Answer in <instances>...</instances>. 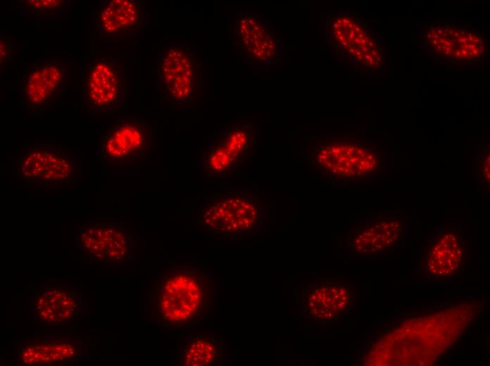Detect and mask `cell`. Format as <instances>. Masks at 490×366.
I'll return each instance as SVG.
<instances>
[{"mask_svg":"<svg viewBox=\"0 0 490 366\" xmlns=\"http://www.w3.org/2000/svg\"><path fill=\"white\" fill-rule=\"evenodd\" d=\"M216 295V282L209 272L194 263L174 264L153 285L151 313L173 332L192 329L213 313Z\"/></svg>","mask_w":490,"mask_h":366,"instance_id":"cell-1","label":"cell"},{"mask_svg":"<svg viewBox=\"0 0 490 366\" xmlns=\"http://www.w3.org/2000/svg\"><path fill=\"white\" fill-rule=\"evenodd\" d=\"M206 75L197 49L186 42L165 44L154 65L155 89L164 105L190 111L204 96Z\"/></svg>","mask_w":490,"mask_h":366,"instance_id":"cell-2","label":"cell"},{"mask_svg":"<svg viewBox=\"0 0 490 366\" xmlns=\"http://www.w3.org/2000/svg\"><path fill=\"white\" fill-rule=\"evenodd\" d=\"M325 44L354 70L377 71L385 61L380 35L354 10L327 14L323 21Z\"/></svg>","mask_w":490,"mask_h":366,"instance_id":"cell-3","label":"cell"},{"mask_svg":"<svg viewBox=\"0 0 490 366\" xmlns=\"http://www.w3.org/2000/svg\"><path fill=\"white\" fill-rule=\"evenodd\" d=\"M158 125L140 115H124L101 125L98 159L105 168L129 169L150 163L158 147Z\"/></svg>","mask_w":490,"mask_h":366,"instance_id":"cell-4","label":"cell"},{"mask_svg":"<svg viewBox=\"0 0 490 366\" xmlns=\"http://www.w3.org/2000/svg\"><path fill=\"white\" fill-rule=\"evenodd\" d=\"M81 111L102 117L129 113L125 65L114 57H85L79 70Z\"/></svg>","mask_w":490,"mask_h":366,"instance_id":"cell-5","label":"cell"},{"mask_svg":"<svg viewBox=\"0 0 490 366\" xmlns=\"http://www.w3.org/2000/svg\"><path fill=\"white\" fill-rule=\"evenodd\" d=\"M263 221V206L256 193L231 190L216 193L201 204L203 234L242 239L258 234Z\"/></svg>","mask_w":490,"mask_h":366,"instance_id":"cell-6","label":"cell"},{"mask_svg":"<svg viewBox=\"0 0 490 366\" xmlns=\"http://www.w3.org/2000/svg\"><path fill=\"white\" fill-rule=\"evenodd\" d=\"M258 144V125L252 121L226 122L207 138L201 151V174L208 181L237 175L252 160Z\"/></svg>","mask_w":490,"mask_h":366,"instance_id":"cell-7","label":"cell"},{"mask_svg":"<svg viewBox=\"0 0 490 366\" xmlns=\"http://www.w3.org/2000/svg\"><path fill=\"white\" fill-rule=\"evenodd\" d=\"M12 172L21 181L48 188H69L82 177L79 156L51 143L29 144L15 158Z\"/></svg>","mask_w":490,"mask_h":366,"instance_id":"cell-8","label":"cell"},{"mask_svg":"<svg viewBox=\"0 0 490 366\" xmlns=\"http://www.w3.org/2000/svg\"><path fill=\"white\" fill-rule=\"evenodd\" d=\"M66 61L61 55L52 54L25 64L19 80L23 113L33 116L49 111L65 95L70 84Z\"/></svg>","mask_w":490,"mask_h":366,"instance_id":"cell-9","label":"cell"},{"mask_svg":"<svg viewBox=\"0 0 490 366\" xmlns=\"http://www.w3.org/2000/svg\"><path fill=\"white\" fill-rule=\"evenodd\" d=\"M420 44L425 52L441 63L473 65L487 53L486 38L473 27L437 20L422 25Z\"/></svg>","mask_w":490,"mask_h":366,"instance_id":"cell-10","label":"cell"},{"mask_svg":"<svg viewBox=\"0 0 490 366\" xmlns=\"http://www.w3.org/2000/svg\"><path fill=\"white\" fill-rule=\"evenodd\" d=\"M313 156L323 171L341 179L373 177L382 167L377 149L351 137L317 139Z\"/></svg>","mask_w":490,"mask_h":366,"instance_id":"cell-11","label":"cell"},{"mask_svg":"<svg viewBox=\"0 0 490 366\" xmlns=\"http://www.w3.org/2000/svg\"><path fill=\"white\" fill-rule=\"evenodd\" d=\"M230 38L247 65L268 66L279 58L280 44L273 23L254 11H241L230 23Z\"/></svg>","mask_w":490,"mask_h":366,"instance_id":"cell-12","label":"cell"},{"mask_svg":"<svg viewBox=\"0 0 490 366\" xmlns=\"http://www.w3.org/2000/svg\"><path fill=\"white\" fill-rule=\"evenodd\" d=\"M149 25L144 0H102L93 13V31L103 44L137 39Z\"/></svg>","mask_w":490,"mask_h":366,"instance_id":"cell-13","label":"cell"},{"mask_svg":"<svg viewBox=\"0 0 490 366\" xmlns=\"http://www.w3.org/2000/svg\"><path fill=\"white\" fill-rule=\"evenodd\" d=\"M352 289L344 279H312L303 293L305 315L320 324L338 320L351 308Z\"/></svg>","mask_w":490,"mask_h":366,"instance_id":"cell-14","label":"cell"},{"mask_svg":"<svg viewBox=\"0 0 490 366\" xmlns=\"http://www.w3.org/2000/svg\"><path fill=\"white\" fill-rule=\"evenodd\" d=\"M80 249L88 257L109 262L127 260L132 251L128 230L115 222L88 223L77 234Z\"/></svg>","mask_w":490,"mask_h":366,"instance_id":"cell-15","label":"cell"},{"mask_svg":"<svg viewBox=\"0 0 490 366\" xmlns=\"http://www.w3.org/2000/svg\"><path fill=\"white\" fill-rule=\"evenodd\" d=\"M421 261V274L432 279H445L460 269L463 255L461 236L453 229H444L430 239Z\"/></svg>","mask_w":490,"mask_h":366,"instance_id":"cell-16","label":"cell"},{"mask_svg":"<svg viewBox=\"0 0 490 366\" xmlns=\"http://www.w3.org/2000/svg\"><path fill=\"white\" fill-rule=\"evenodd\" d=\"M401 220L377 217L356 228L351 241L352 252L361 256H373L394 246L401 237Z\"/></svg>","mask_w":490,"mask_h":366,"instance_id":"cell-17","label":"cell"},{"mask_svg":"<svg viewBox=\"0 0 490 366\" xmlns=\"http://www.w3.org/2000/svg\"><path fill=\"white\" fill-rule=\"evenodd\" d=\"M225 353V341L213 334H196L184 339L179 346L177 362L181 366L220 365Z\"/></svg>","mask_w":490,"mask_h":366,"instance_id":"cell-18","label":"cell"},{"mask_svg":"<svg viewBox=\"0 0 490 366\" xmlns=\"http://www.w3.org/2000/svg\"><path fill=\"white\" fill-rule=\"evenodd\" d=\"M70 0H18L16 9L34 21L58 20L68 15Z\"/></svg>","mask_w":490,"mask_h":366,"instance_id":"cell-19","label":"cell"},{"mask_svg":"<svg viewBox=\"0 0 490 366\" xmlns=\"http://www.w3.org/2000/svg\"><path fill=\"white\" fill-rule=\"evenodd\" d=\"M74 346L63 341L39 343L26 347L22 352L24 361L31 363H51L68 359L75 353Z\"/></svg>","mask_w":490,"mask_h":366,"instance_id":"cell-20","label":"cell"},{"mask_svg":"<svg viewBox=\"0 0 490 366\" xmlns=\"http://www.w3.org/2000/svg\"><path fill=\"white\" fill-rule=\"evenodd\" d=\"M15 39L11 33L1 32L0 37V74L1 76L9 68L14 60Z\"/></svg>","mask_w":490,"mask_h":366,"instance_id":"cell-21","label":"cell"},{"mask_svg":"<svg viewBox=\"0 0 490 366\" xmlns=\"http://www.w3.org/2000/svg\"><path fill=\"white\" fill-rule=\"evenodd\" d=\"M482 168L484 177L487 179L488 182L489 181V156L486 153L484 157L482 158Z\"/></svg>","mask_w":490,"mask_h":366,"instance_id":"cell-22","label":"cell"}]
</instances>
